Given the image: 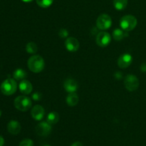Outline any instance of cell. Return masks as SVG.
Returning <instances> with one entry per match:
<instances>
[{
    "instance_id": "7a4b0ae2",
    "label": "cell",
    "mask_w": 146,
    "mask_h": 146,
    "mask_svg": "<svg viewBox=\"0 0 146 146\" xmlns=\"http://www.w3.org/2000/svg\"><path fill=\"white\" fill-rule=\"evenodd\" d=\"M138 24V20L134 16L128 14L125 15L120 20V27L125 31H132Z\"/></svg>"
},
{
    "instance_id": "4fadbf2b",
    "label": "cell",
    "mask_w": 146,
    "mask_h": 146,
    "mask_svg": "<svg viewBox=\"0 0 146 146\" xmlns=\"http://www.w3.org/2000/svg\"><path fill=\"white\" fill-rule=\"evenodd\" d=\"M21 125L18 121L11 120L7 125V130L11 135H17L21 131Z\"/></svg>"
},
{
    "instance_id": "e0dca14e",
    "label": "cell",
    "mask_w": 146,
    "mask_h": 146,
    "mask_svg": "<svg viewBox=\"0 0 146 146\" xmlns=\"http://www.w3.org/2000/svg\"><path fill=\"white\" fill-rule=\"evenodd\" d=\"M127 36L128 34H125L124 30L121 29H115L113 32V37L115 41H121Z\"/></svg>"
},
{
    "instance_id": "52a82bcc",
    "label": "cell",
    "mask_w": 146,
    "mask_h": 146,
    "mask_svg": "<svg viewBox=\"0 0 146 146\" xmlns=\"http://www.w3.org/2000/svg\"><path fill=\"white\" fill-rule=\"evenodd\" d=\"M51 132V125L46 121H43L36 126V133L41 137H46Z\"/></svg>"
},
{
    "instance_id": "4dcf8cb0",
    "label": "cell",
    "mask_w": 146,
    "mask_h": 146,
    "mask_svg": "<svg viewBox=\"0 0 146 146\" xmlns=\"http://www.w3.org/2000/svg\"><path fill=\"white\" fill-rule=\"evenodd\" d=\"M1 110H0V117H1Z\"/></svg>"
},
{
    "instance_id": "7c38bea8",
    "label": "cell",
    "mask_w": 146,
    "mask_h": 146,
    "mask_svg": "<svg viewBox=\"0 0 146 146\" xmlns=\"http://www.w3.org/2000/svg\"><path fill=\"white\" fill-rule=\"evenodd\" d=\"M64 87L67 92H76L78 88V82L74 79H66L64 82Z\"/></svg>"
},
{
    "instance_id": "ac0fdd59",
    "label": "cell",
    "mask_w": 146,
    "mask_h": 146,
    "mask_svg": "<svg viewBox=\"0 0 146 146\" xmlns=\"http://www.w3.org/2000/svg\"><path fill=\"white\" fill-rule=\"evenodd\" d=\"M27 76V72L25 70H22V69H17L13 73V77L16 80H23L26 78Z\"/></svg>"
},
{
    "instance_id": "603a6c76",
    "label": "cell",
    "mask_w": 146,
    "mask_h": 146,
    "mask_svg": "<svg viewBox=\"0 0 146 146\" xmlns=\"http://www.w3.org/2000/svg\"><path fill=\"white\" fill-rule=\"evenodd\" d=\"M58 35L61 38H67L68 35V31L66 29H61L58 31Z\"/></svg>"
},
{
    "instance_id": "9c48e42d",
    "label": "cell",
    "mask_w": 146,
    "mask_h": 146,
    "mask_svg": "<svg viewBox=\"0 0 146 146\" xmlns=\"http://www.w3.org/2000/svg\"><path fill=\"white\" fill-rule=\"evenodd\" d=\"M133 62V57L129 53H125L123 54L118 57L117 64L118 66L121 69L127 68Z\"/></svg>"
},
{
    "instance_id": "cb8c5ba5",
    "label": "cell",
    "mask_w": 146,
    "mask_h": 146,
    "mask_svg": "<svg viewBox=\"0 0 146 146\" xmlns=\"http://www.w3.org/2000/svg\"><path fill=\"white\" fill-rule=\"evenodd\" d=\"M41 98V94H39L38 92H34V94H32V99L35 101H38V100H40Z\"/></svg>"
},
{
    "instance_id": "3957f363",
    "label": "cell",
    "mask_w": 146,
    "mask_h": 146,
    "mask_svg": "<svg viewBox=\"0 0 146 146\" xmlns=\"http://www.w3.org/2000/svg\"><path fill=\"white\" fill-rule=\"evenodd\" d=\"M14 107L18 110L26 112L29 110L32 106V101L29 97L25 95H20L16 97L14 102Z\"/></svg>"
},
{
    "instance_id": "f1b7e54d",
    "label": "cell",
    "mask_w": 146,
    "mask_h": 146,
    "mask_svg": "<svg viewBox=\"0 0 146 146\" xmlns=\"http://www.w3.org/2000/svg\"><path fill=\"white\" fill-rule=\"evenodd\" d=\"M21 1H24V2H31L33 0H21Z\"/></svg>"
},
{
    "instance_id": "8fae6325",
    "label": "cell",
    "mask_w": 146,
    "mask_h": 146,
    "mask_svg": "<svg viewBox=\"0 0 146 146\" xmlns=\"http://www.w3.org/2000/svg\"><path fill=\"white\" fill-rule=\"evenodd\" d=\"M31 117L35 120L39 121L44 117L45 115V110L40 104H36L32 107L31 111Z\"/></svg>"
},
{
    "instance_id": "2e32d148",
    "label": "cell",
    "mask_w": 146,
    "mask_h": 146,
    "mask_svg": "<svg viewBox=\"0 0 146 146\" xmlns=\"http://www.w3.org/2000/svg\"><path fill=\"white\" fill-rule=\"evenodd\" d=\"M59 120V115L56 112H51L48 113L46 117V122L50 125H55Z\"/></svg>"
},
{
    "instance_id": "d6986e66",
    "label": "cell",
    "mask_w": 146,
    "mask_h": 146,
    "mask_svg": "<svg viewBox=\"0 0 146 146\" xmlns=\"http://www.w3.org/2000/svg\"><path fill=\"white\" fill-rule=\"evenodd\" d=\"M128 5V0H113V6L115 9L122 11L126 8Z\"/></svg>"
},
{
    "instance_id": "484cf974",
    "label": "cell",
    "mask_w": 146,
    "mask_h": 146,
    "mask_svg": "<svg viewBox=\"0 0 146 146\" xmlns=\"http://www.w3.org/2000/svg\"><path fill=\"white\" fill-rule=\"evenodd\" d=\"M141 70L142 72H146V62L143 63V64H141Z\"/></svg>"
},
{
    "instance_id": "f546056e",
    "label": "cell",
    "mask_w": 146,
    "mask_h": 146,
    "mask_svg": "<svg viewBox=\"0 0 146 146\" xmlns=\"http://www.w3.org/2000/svg\"><path fill=\"white\" fill-rule=\"evenodd\" d=\"M44 146H51V145H44Z\"/></svg>"
},
{
    "instance_id": "8992f818",
    "label": "cell",
    "mask_w": 146,
    "mask_h": 146,
    "mask_svg": "<svg viewBox=\"0 0 146 146\" xmlns=\"http://www.w3.org/2000/svg\"><path fill=\"white\" fill-rule=\"evenodd\" d=\"M112 25V19L111 17L107 14H102L97 18L96 26L99 29H108Z\"/></svg>"
},
{
    "instance_id": "30bf717a",
    "label": "cell",
    "mask_w": 146,
    "mask_h": 146,
    "mask_svg": "<svg viewBox=\"0 0 146 146\" xmlns=\"http://www.w3.org/2000/svg\"><path fill=\"white\" fill-rule=\"evenodd\" d=\"M65 47L68 52H75L79 49L80 43L75 37H68L65 41Z\"/></svg>"
},
{
    "instance_id": "83f0119b",
    "label": "cell",
    "mask_w": 146,
    "mask_h": 146,
    "mask_svg": "<svg viewBox=\"0 0 146 146\" xmlns=\"http://www.w3.org/2000/svg\"><path fill=\"white\" fill-rule=\"evenodd\" d=\"M4 140L1 135H0V146H4Z\"/></svg>"
},
{
    "instance_id": "44dd1931",
    "label": "cell",
    "mask_w": 146,
    "mask_h": 146,
    "mask_svg": "<svg viewBox=\"0 0 146 146\" xmlns=\"http://www.w3.org/2000/svg\"><path fill=\"white\" fill-rule=\"evenodd\" d=\"M36 1L41 8H48L53 4L54 0H36Z\"/></svg>"
},
{
    "instance_id": "ffe728a7",
    "label": "cell",
    "mask_w": 146,
    "mask_h": 146,
    "mask_svg": "<svg viewBox=\"0 0 146 146\" xmlns=\"http://www.w3.org/2000/svg\"><path fill=\"white\" fill-rule=\"evenodd\" d=\"M26 51L29 54H35L38 51V47L34 42H29L26 46Z\"/></svg>"
},
{
    "instance_id": "d4e9b609",
    "label": "cell",
    "mask_w": 146,
    "mask_h": 146,
    "mask_svg": "<svg viewBox=\"0 0 146 146\" xmlns=\"http://www.w3.org/2000/svg\"><path fill=\"white\" fill-rule=\"evenodd\" d=\"M115 78L118 79V80H121V79L122 78V74H121V72H117L115 74Z\"/></svg>"
},
{
    "instance_id": "6da1fadb",
    "label": "cell",
    "mask_w": 146,
    "mask_h": 146,
    "mask_svg": "<svg viewBox=\"0 0 146 146\" xmlns=\"http://www.w3.org/2000/svg\"><path fill=\"white\" fill-rule=\"evenodd\" d=\"M27 65L30 71L34 73H39L45 67V61L40 55H33L27 62Z\"/></svg>"
},
{
    "instance_id": "4316f807",
    "label": "cell",
    "mask_w": 146,
    "mask_h": 146,
    "mask_svg": "<svg viewBox=\"0 0 146 146\" xmlns=\"http://www.w3.org/2000/svg\"><path fill=\"white\" fill-rule=\"evenodd\" d=\"M71 146H84V145H83L82 143H81V142L79 141H76L75 142V143H73Z\"/></svg>"
},
{
    "instance_id": "5bb4252c",
    "label": "cell",
    "mask_w": 146,
    "mask_h": 146,
    "mask_svg": "<svg viewBox=\"0 0 146 146\" xmlns=\"http://www.w3.org/2000/svg\"><path fill=\"white\" fill-rule=\"evenodd\" d=\"M19 90L24 94H29L32 92L33 86L31 83L27 80H21L19 83Z\"/></svg>"
},
{
    "instance_id": "5b68a950",
    "label": "cell",
    "mask_w": 146,
    "mask_h": 146,
    "mask_svg": "<svg viewBox=\"0 0 146 146\" xmlns=\"http://www.w3.org/2000/svg\"><path fill=\"white\" fill-rule=\"evenodd\" d=\"M124 85L127 90L133 92L138 90L139 87V80L138 77L133 74H128L124 79Z\"/></svg>"
},
{
    "instance_id": "ba28073f",
    "label": "cell",
    "mask_w": 146,
    "mask_h": 146,
    "mask_svg": "<svg viewBox=\"0 0 146 146\" xmlns=\"http://www.w3.org/2000/svg\"><path fill=\"white\" fill-rule=\"evenodd\" d=\"M111 42V36L110 35L109 33L106 31H101L98 33L96 39V42L99 47H106Z\"/></svg>"
},
{
    "instance_id": "9a60e30c",
    "label": "cell",
    "mask_w": 146,
    "mask_h": 146,
    "mask_svg": "<svg viewBox=\"0 0 146 146\" xmlns=\"http://www.w3.org/2000/svg\"><path fill=\"white\" fill-rule=\"evenodd\" d=\"M78 101H79V97L76 92L69 93V94L67 96L66 99L67 104L70 107L76 106L78 103Z\"/></svg>"
},
{
    "instance_id": "7402d4cb",
    "label": "cell",
    "mask_w": 146,
    "mask_h": 146,
    "mask_svg": "<svg viewBox=\"0 0 146 146\" xmlns=\"http://www.w3.org/2000/svg\"><path fill=\"white\" fill-rule=\"evenodd\" d=\"M19 146H34V142L31 139L26 138L20 142Z\"/></svg>"
},
{
    "instance_id": "277c9868",
    "label": "cell",
    "mask_w": 146,
    "mask_h": 146,
    "mask_svg": "<svg viewBox=\"0 0 146 146\" xmlns=\"http://www.w3.org/2000/svg\"><path fill=\"white\" fill-rule=\"evenodd\" d=\"M17 84L14 79L7 78L1 84L0 90L4 95H11L17 91Z\"/></svg>"
}]
</instances>
